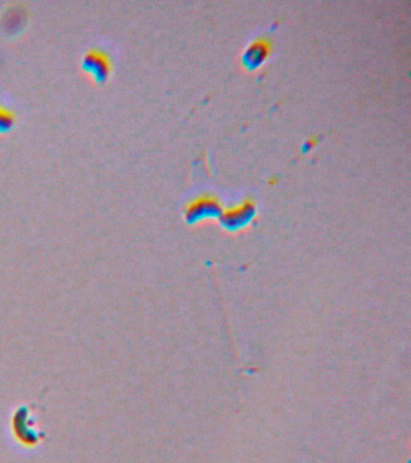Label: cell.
<instances>
[{
  "mask_svg": "<svg viewBox=\"0 0 411 463\" xmlns=\"http://www.w3.org/2000/svg\"><path fill=\"white\" fill-rule=\"evenodd\" d=\"M12 124V116L9 111L5 110L4 108L0 106V130L9 129Z\"/></svg>",
  "mask_w": 411,
  "mask_h": 463,
  "instance_id": "cell-5",
  "label": "cell"
},
{
  "mask_svg": "<svg viewBox=\"0 0 411 463\" xmlns=\"http://www.w3.org/2000/svg\"><path fill=\"white\" fill-rule=\"evenodd\" d=\"M222 211L223 210H222L220 201L216 197L204 195V196L197 197L196 199H193L187 204L185 215L190 224H194V222H201L208 219H214L217 216L220 217Z\"/></svg>",
  "mask_w": 411,
  "mask_h": 463,
  "instance_id": "cell-1",
  "label": "cell"
},
{
  "mask_svg": "<svg viewBox=\"0 0 411 463\" xmlns=\"http://www.w3.org/2000/svg\"><path fill=\"white\" fill-rule=\"evenodd\" d=\"M256 213V203L251 198H246L239 206L222 211L221 222L227 230H237L249 225Z\"/></svg>",
  "mask_w": 411,
  "mask_h": 463,
  "instance_id": "cell-2",
  "label": "cell"
},
{
  "mask_svg": "<svg viewBox=\"0 0 411 463\" xmlns=\"http://www.w3.org/2000/svg\"><path fill=\"white\" fill-rule=\"evenodd\" d=\"M85 69H88L97 80H101L106 79L109 72V62L99 53H90L87 58H85Z\"/></svg>",
  "mask_w": 411,
  "mask_h": 463,
  "instance_id": "cell-4",
  "label": "cell"
},
{
  "mask_svg": "<svg viewBox=\"0 0 411 463\" xmlns=\"http://www.w3.org/2000/svg\"><path fill=\"white\" fill-rule=\"evenodd\" d=\"M270 52H272V43L268 39H256L250 43L249 48H246L241 61L246 69L254 70L263 64Z\"/></svg>",
  "mask_w": 411,
  "mask_h": 463,
  "instance_id": "cell-3",
  "label": "cell"
}]
</instances>
